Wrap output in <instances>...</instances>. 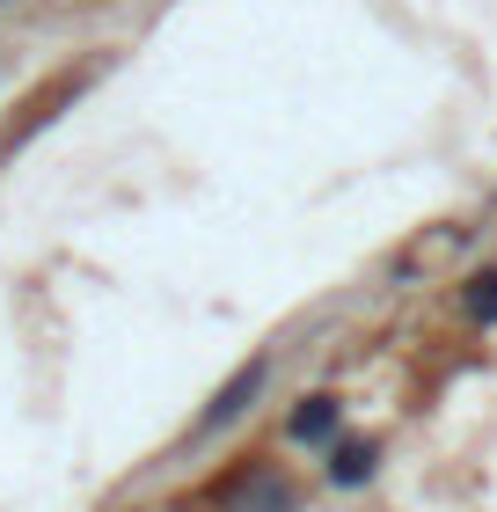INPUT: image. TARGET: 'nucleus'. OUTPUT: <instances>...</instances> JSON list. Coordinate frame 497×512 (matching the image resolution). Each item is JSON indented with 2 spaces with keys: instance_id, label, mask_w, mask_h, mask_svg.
Instances as JSON below:
<instances>
[{
  "instance_id": "nucleus-1",
  "label": "nucleus",
  "mask_w": 497,
  "mask_h": 512,
  "mask_svg": "<svg viewBox=\"0 0 497 512\" xmlns=\"http://www.w3.org/2000/svg\"><path fill=\"white\" fill-rule=\"evenodd\" d=\"M212 505L220 512H300V483L278 461H242L234 476L212 483Z\"/></svg>"
},
{
  "instance_id": "nucleus-2",
  "label": "nucleus",
  "mask_w": 497,
  "mask_h": 512,
  "mask_svg": "<svg viewBox=\"0 0 497 512\" xmlns=\"http://www.w3.org/2000/svg\"><path fill=\"white\" fill-rule=\"evenodd\" d=\"M264 381H271V359H249V366H234V374L220 381V395H212V403L198 410V439H212V432H227L234 417H249L256 410V395H264Z\"/></svg>"
},
{
  "instance_id": "nucleus-3",
  "label": "nucleus",
  "mask_w": 497,
  "mask_h": 512,
  "mask_svg": "<svg viewBox=\"0 0 497 512\" xmlns=\"http://www.w3.org/2000/svg\"><path fill=\"white\" fill-rule=\"evenodd\" d=\"M286 439H293V447H307V454H329V447L344 439V395H329V388L300 395V403L286 410Z\"/></svg>"
},
{
  "instance_id": "nucleus-4",
  "label": "nucleus",
  "mask_w": 497,
  "mask_h": 512,
  "mask_svg": "<svg viewBox=\"0 0 497 512\" xmlns=\"http://www.w3.org/2000/svg\"><path fill=\"white\" fill-rule=\"evenodd\" d=\"M373 476H381V439H337V447L322 454V483L329 491H366Z\"/></svg>"
},
{
  "instance_id": "nucleus-5",
  "label": "nucleus",
  "mask_w": 497,
  "mask_h": 512,
  "mask_svg": "<svg viewBox=\"0 0 497 512\" xmlns=\"http://www.w3.org/2000/svg\"><path fill=\"white\" fill-rule=\"evenodd\" d=\"M461 315L476 322V330H497V264H483V271L461 278Z\"/></svg>"
}]
</instances>
